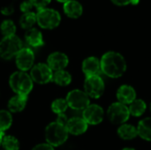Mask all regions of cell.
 <instances>
[{"label": "cell", "mask_w": 151, "mask_h": 150, "mask_svg": "<svg viewBox=\"0 0 151 150\" xmlns=\"http://www.w3.org/2000/svg\"><path fill=\"white\" fill-rule=\"evenodd\" d=\"M101 72L110 78H119L127 71V61L119 52L108 51L100 60Z\"/></svg>", "instance_id": "cell-1"}, {"label": "cell", "mask_w": 151, "mask_h": 150, "mask_svg": "<svg viewBox=\"0 0 151 150\" xmlns=\"http://www.w3.org/2000/svg\"><path fill=\"white\" fill-rule=\"evenodd\" d=\"M9 84L16 95L27 96L33 89V80L26 72L19 71L13 72L9 79Z\"/></svg>", "instance_id": "cell-2"}, {"label": "cell", "mask_w": 151, "mask_h": 150, "mask_svg": "<svg viewBox=\"0 0 151 150\" xmlns=\"http://www.w3.org/2000/svg\"><path fill=\"white\" fill-rule=\"evenodd\" d=\"M68 131L65 126L58 122L49 124L45 129V139L48 144L54 147H58L64 144L68 139Z\"/></svg>", "instance_id": "cell-3"}, {"label": "cell", "mask_w": 151, "mask_h": 150, "mask_svg": "<svg viewBox=\"0 0 151 150\" xmlns=\"http://www.w3.org/2000/svg\"><path fill=\"white\" fill-rule=\"evenodd\" d=\"M61 22L60 13L52 8H43L36 12V23L43 29H53Z\"/></svg>", "instance_id": "cell-4"}, {"label": "cell", "mask_w": 151, "mask_h": 150, "mask_svg": "<svg viewBox=\"0 0 151 150\" xmlns=\"http://www.w3.org/2000/svg\"><path fill=\"white\" fill-rule=\"evenodd\" d=\"M22 48V42L16 34L4 36L0 41V57L5 60L12 59Z\"/></svg>", "instance_id": "cell-5"}, {"label": "cell", "mask_w": 151, "mask_h": 150, "mask_svg": "<svg viewBox=\"0 0 151 150\" xmlns=\"http://www.w3.org/2000/svg\"><path fill=\"white\" fill-rule=\"evenodd\" d=\"M107 116L110 121L114 125L125 124L130 117L128 107L119 102L113 103L107 110Z\"/></svg>", "instance_id": "cell-6"}, {"label": "cell", "mask_w": 151, "mask_h": 150, "mask_svg": "<svg viewBox=\"0 0 151 150\" xmlns=\"http://www.w3.org/2000/svg\"><path fill=\"white\" fill-rule=\"evenodd\" d=\"M104 81L99 75L86 77L84 82V92L91 98H99L104 92Z\"/></svg>", "instance_id": "cell-7"}, {"label": "cell", "mask_w": 151, "mask_h": 150, "mask_svg": "<svg viewBox=\"0 0 151 150\" xmlns=\"http://www.w3.org/2000/svg\"><path fill=\"white\" fill-rule=\"evenodd\" d=\"M65 100L68 107L75 111H83L90 104L88 95L80 89H73L70 91L67 94Z\"/></svg>", "instance_id": "cell-8"}, {"label": "cell", "mask_w": 151, "mask_h": 150, "mask_svg": "<svg viewBox=\"0 0 151 150\" xmlns=\"http://www.w3.org/2000/svg\"><path fill=\"white\" fill-rule=\"evenodd\" d=\"M30 77L33 81L38 84H47L52 80L53 71L48 66L47 64L39 63L32 67Z\"/></svg>", "instance_id": "cell-9"}, {"label": "cell", "mask_w": 151, "mask_h": 150, "mask_svg": "<svg viewBox=\"0 0 151 150\" xmlns=\"http://www.w3.org/2000/svg\"><path fill=\"white\" fill-rule=\"evenodd\" d=\"M17 67L21 72H27L34 66L35 54L30 48H22L15 57Z\"/></svg>", "instance_id": "cell-10"}, {"label": "cell", "mask_w": 151, "mask_h": 150, "mask_svg": "<svg viewBox=\"0 0 151 150\" xmlns=\"http://www.w3.org/2000/svg\"><path fill=\"white\" fill-rule=\"evenodd\" d=\"M104 116V109L98 104H89L85 110H83L82 118L88 125H98L100 124Z\"/></svg>", "instance_id": "cell-11"}, {"label": "cell", "mask_w": 151, "mask_h": 150, "mask_svg": "<svg viewBox=\"0 0 151 150\" xmlns=\"http://www.w3.org/2000/svg\"><path fill=\"white\" fill-rule=\"evenodd\" d=\"M68 63H69L68 57L65 53L59 51H56L50 54V56L47 58L48 66L54 72L65 70Z\"/></svg>", "instance_id": "cell-12"}, {"label": "cell", "mask_w": 151, "mask_h": 150, "mask_svg": "<svg viewBox=\"0 0 151 150\" xmlns=\"http://www.w3.org/2000/svg\"><path fill=\"white\" fill-rule=\"evenodd\" d=\"M65 126L68 133L73 135H81L88 130L87 122L82 118L79 117H73L68 119Z\"/></svg>", "instance_id": "cell-13"}, {"label": "cell", "mask_w": 151, "mask_h": 150, "mask_svg": "<svg viewBox=\"0 0 151 150\" xmlns=\"http://www.w3.org/2000/svg\"><path fill=\"white\" fill-rule=\"evenodd\" d=\"M117 98L125 105L130 104L136 99V91L130 85H122L117 90Z\"/></svg>", "instance_id": "cell-14"}, {"label": "cell", "mask_w": 151, "mask_h": 150, "mask_svg": "<svg viewBox=\"0 0 151 150\" xmlns=\"http://www.w3.org/2000/svg\"><path fill=\"white\" fill-rule=\"evenodd\" d=\"M82 72L86 77L99 75L101 72L100 60L96 57H88L82 62Z\"/></svg>", "instance_id": "cell-15"}, {"label": "cell", "mask_w": 151, "mask_h": 150, "mask_svg": "<svg viewBox=\"0 0 151 150\" xmlns=\"http://www.w3.org/2000/svg\"><path fill=\"white\" fill-rule=\"evenodd\" d=\"M63 10L65 14L71 19H78L83 12V7L77 0H69L64 3Z\"/></svg>", "instance_id": "cell-16"}, {"label": "cell", "mask_w": 151, "mask_h": 150, "mask_svg": "<svg viewBox=\"0 0 151 150\" xmlns=\"http://www.w3.org/2000/svg\"><path fill=\"white\" fill-rule=\"evenodd\" d=\"M25 40L29 46L34 48H38L44 44L42 34L35 27H32L27 30L25 34Z\"/></svg>", "instance_id": "cell-17"}, {"label": "cell", "mask_w": 151, "mask_h": 150, "mask_svg": "<svg viewBox=\"0 0 151 150\" xmlns=\"http://www.w3.org/2000/svg\"><path fill=\"white\" fill-rule=\"evenodd\" d=\"M27 103V95H16L12 96L8 102V109L10 112L16 113L20 112L23 111Z\"/></svg>", "instance_id": "cell-18"}, {"label": "cell", "mask_w": 151, "mask_h": 150, "mask_svg": "<svg viewBox=\"0 0 151 150\" xmlns=\"http://www.w3.org/2000/svg\"><path fill=\"white\" fill-rule=\"evenodd\" d=\"M136 128L138 135L142 139L151 141V118H146L141 120Z\"/></svg>", "instance_id": "cell-19"}, {"label": "cell", "mask_w": 151, "mask_h": 150, "mask_svg": "<svg viewBox=\"0 0 151 150\" xmlns=\"http://www.w3.org/2000/svg\"><path fill=\"white\" fill-rule=\"evenodd\" d=\"M118 134L121 139L129 141L134 139L138 135V133H137V128L134 127V126L129 124H123L119 127Z\"/></svg>", "instance_id": "cell-20"}, {"label": "cell", "mask_w": 151, "mask_h": 150, "mask_svg": "<svg viewBox=\"0 0 151 150\" xmlns=\"http://www.w3.org/2000/svg\"><path fill=\"white\" fill-rule=\"evenodd\" d=\"M147 104L142 99H135L128 106L129 113L134 117H141L146 111Z\"/></svg>", "instance_id": "cell-21"}, {"label": "cell", "mask_w": 151, "mask_h": 150, "mask_svg": "<svg viewBox=\"0 0 151 150\" xmlns=\"http://www.w3.org/2000/svg\"><path fill=\"white\" fill-rule=\"evenodd\" d=\"M52 80L58 86L65 87L71 83L72 76L68 72H66L65 70H61V71H58V72H53Z\"/></svg>", "instance_id": "cell-22"}, {"label": "cell", "mask_w": 151, "mask_h": 150, "mask_svg": "<svg viewBox=\"0 0 151 150\" xmlns=\"http://www.w3.org/2000/svg\"><path fill=\"white\" fill-rule=\"evenodd\" d=\"M36 23V13L34 11L22 13L19 18V25L24 29H30L34 27V25Z\"/></svg>", "instance_id": "cell-23"}, {"label": "cell", "mask_w": 151, "mask_h": 150, "mask_svg": "<svg viewBox=\"0 0 151 150\" xmlns=\"http://www.w3.org/2000/svg\"><path fill=\"white\" fill-rule=\"evenodd\" d=\"M12 124V117L10 111L5 110L0 111V133H4Z\"/></svg>", "instance_id": "cell-24"}, {"label": "cell", "mask_w": 151, "mask_h": 150, "mask_svg": "<svg viewBox=\"0 0 151 150\" xmlns=\"http://www.w3.org/2000/svg\"><path fill=\"white\" fill-rule=\"evenodd\" d=\"M1 146L4 150L19 149V142L18 139L12 135H4Z\"/></svg>", "instance_id": "cell-25"}, {"label": "cell", "mask_w": 151, "mask_h": 150, "mask_svg": "<svg viewBox=\"0 0 151 150\" xmlns=\"http://www.w3.org/2000/svg\"><path fill=\"white\" fill-rule=\"evenodd\" d=\"M0 30L4 37L14 35L16 33V25L12 19H4L0 25Z\"/></svg>", "instance_id": "cell-26"}, {"label": "cell", "mask_w": 151, "mask_h": 150, "mask_svg": "<svg viewBox=\"0 0 151 150\" xmlns=\"http://www.w3.org/2000/svg\"><path fill=\"white\" fill-rule=\"evenodd\" d=\"M67 108H68V104L66 103V100L64 98H58L54 100L51 103L52 111L58 115L65 113Z\"/></svg>", "instance_id": "cell-27"}, {"label": "cell", "mask_w": 151, "mask_h": 150, "mask_svg": "<svg viewBox=\"0 0 151 150\" xmlns=\"http://www.w3.org/2000/svg\"><path fill=\"white\" fill-rule=\"evenodd\" d=\"M29 1L32 4V5L37 9V11L46 8L51 2V0H29Z\"/></svg>", "instance_id": "cell-28"}, {"label": "cell", "mask_w": 151, "mask_h": 150, "mask_svg": "<svg viewBox=\"0 0 151 150\" xmlns=\"http://www.w3.org/2000/svg\"><path fill=\"white\" fill-rule=\"evenodd\" d=\"M33 8H34V6L32 5V4L30 3L29 0H25L19 4V9L22 11V13L30 12V11H32Z\"/></svg>", "instance_id": "cell-29"}, {"label": "cell", "mask_w": 151, "mask_h": 150, "mask_svg": "<svg viewBox=\"0 0 151 150\" xmlns=\"http://www.w3.org/2000/svg\"><path fill=\"white\" fill-rule=\"evenodd\" d=\"M111 2L118 6H125L127 4H138L140 0H111Z\"/></svg>", "instance_id": "cell-30"}, {"label": "cell", "mask_w": 151, "mask_h": 150, "mask_svg": "<svg viewBox=\"0 0 151 150\" xmlns=\"http://www.w3.org/2000/svg\"><path fill=\"white\" fill-rule=\"evenodd\" d=\"M32 150H54V148L48 143H41L34 147Z\"/></svg>", "instance_id": "cell-31"}, {"label": "cell", "mask_w": 151, "mask_h": 150, "mask_svg": "<svg viewBox=\"0 0 151 150\" xmlns=\"http://www.w3.org/2000/svg\"><path fill=\"white\" fill-rule=\"evenodd\" d=\"M67 121H68V118H67V117L65 116V113L58 115V118H57L56 122H58V123H59V124H61L63 126H66Z\"/></svg>", "instance_id": "cell-32"}, {"label": "cell", "mask_w": 151, "mask_h": 150, "mask_svg": "<svg viewBox=\"0 0 151 150\" xmlns=\"http://www.w3.org/2000/svg\"><path fill=\"white\" fill-rule=\"evenodd\" d=\"M13 7L12 6H5V7H3L1 9V12L4 14V15H10L13 12Z\"/></svg>", "instance_id": "cell-33"}, {"label": "cell", "mask_w": 151, "mask_h": 150, "mask_svg": "<svg viewBox=\"0 0 151 150\" xmlns=\"http://www.w3.org/2000/svg\"><path fill=\"white\" fill-rule=\"evenodd\" d=\"M4 133H0V146L2 145V140H3V137H4Z\"/></svg>", "instance_id": "cell-34"}, {"label": "cell", "mask_w": 151, "mask_h": 150, "mask_svg": "<svg viewBox=\"0 0 151 150\" xmlns=\"http://www.w3.org/2000/svg\"><path fill=\"white\" fill-rule=\"evenodd\" d=\"M58 2H59V3H65V2H67V1H69V0H57Z\"/></svg>", "instance_id": "cell-35"}, {"label": "cell", "mask_w": 151, "mask_h": 150, "mask_svg": "<svg viewBox=\"0 0 151 150\" xmlns=\"http://www.w3.org/2000/svg\"><path fill=\"white\" fill-rule=\"evenodd\" d=\"M122 150H135V149H132V148H125V149H123Z\"/></svg>", "instance_id": "cell-36"}, {"label": "cell", "mask_w": 151, "mask_h": 150, "mask_svg": "<svg viewBox=\"0 0 151 150\" xmlns=\"http://www.w3.org/2000/svg\"><path fill=\"white\" fill-rule=\"evenodd\" d=\"M150 111H151V103H150Z\"/></svg>", "instance_id": "cell-37"}]
</instances>
